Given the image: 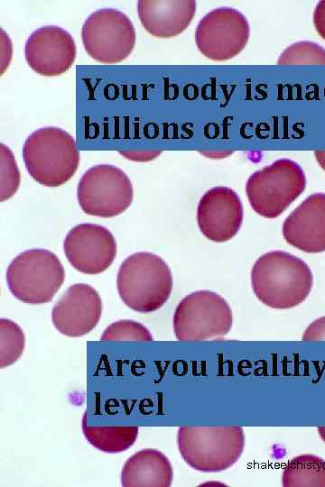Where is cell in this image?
Instances as JSON below:
<instances>
[{
	"label": "cell",
	"mask_w": 325,
	"mask_h": 487,
	"mask_svg": "<svg viewBox=\"0 0 325 487\" xmlns=\"http://www.w3.org/2000/svg\"><path fill=\"white\" fill-rule=\"evenodd\" d=\"M133 197V185L128 176L118 167L109 164L89 168L77 188L81 209L100 217L123 213L131 205Z\"/></svg>",
	"instance_id": "9"
},
{
	"label": "cell",
	"mask_w": 325,
	"mask_h": 487,
	"mask_svg": "<svg viewBox=\"0 0 325 487\" xmlns=\"http://www.w3.org/2000/svg\"><path fill=\"white\" fill-rule=\"evenodd\" d=\"M250 28L246 16L237 9L220 7L208 13L198 23L196 45L209 60L224 61L246 47Z\"/></svg>",
	"instance_id": "10"
},
{
	"label": "cell",
	"mask_w": 325,
	"mask_h": 487,
	"mask_svg": "<svg viewBox=\"0 0 325 487\" xmlns=\"http://www.w3.org/2000/svg\"><path fill=\"white\" fill-rule=\"evenodd\" d=\"M233 314L228 303L210 290H198L184 297L173 316L175 336L180 341H203L226 335Z\"/></svg>",
	"instance_id": "7"
},
{
	"label": "cell",
	"mask_w": 325,
	"mask_h": 487,
	"mask_svg": "<svg viewBox=\"0 0 325 487\" xmlns=\"http://www.w3.org/2000/svg\"><path fill=\"white\" fill-rule=\"evenodd\" d=\"M196 13L193 0H140L137 14L144 28L153 36L171 38L181 33Z\"/></svg>",
	"instance_id": "16"
},
{
	"label": "cell",
	"mask_w": 325,
	"mask_h": 487,
	"mask_svg": "<svg viewBox=\"0 0 325 487\" xmlns=\"http://www.w3.org/2000/svg\"><path fill=\"white\" fill-rule=\"evenodd\" d=\"M177 445L191 468L217 473L228 469L240 458L245 435L240 427H181Z\"/></svg>",
	"instance_id": "4"
},
{
	"label": "cell",
	"mask_w": 325,
	"mask_h": 487,
	"mask_svg": "<svg viewBox=\"0 0 325 487\" xmlns=\"http://www.w3.org/2000/svg\"><path fill=\"white\" fill-rule=\"evenodd\" d=\"M305 174L302 167L289 159L277 160L253 173L246 191L252 208L260 216H280L304 190Z\"/></svg>",
	"instance_id": "6"
},
{
	"label": "cell",
	"mask_w": 325,
	"mask_h": 487,
	"mask_svg": "<svg viewBox=\"0 0 325 487\" xmlns=\"http://www.w3.org/2000/svg\"><path fill=\"white\" fill-rule=\"evenodd\" d=\"M172 482V468L164 454L145 448L130 456L121 473L125 487H169Z\"/></svg>",
	"instance_id": "17"
},
{
	"label": "cell",
	"mask_w": 325,
	"mask_h": 487,
	"mask_svg": "<svg viewBox=\"0 0 325 487\" xmlns=\"http://www.w3.org/2000/svg\"><path fill=\"white\" fill-rule=\"evenodd\" d=\"M318 433L320 438L322 439V441L325 443V427H319Z\"/></svg>",
	"instance_id": "28"
},
{
	"label": "cell",
	"mask_w": 325,
	"mask_h": 487,
	"mask_svg": "<svg viewBox=\"0 0 325 487\" xmlns=\"http://www.w3.org/2000/svg\"><path fill=\"white\" fill-rule=\"evenodd\" d=\"M103 304L98 291L88 284L70 286L55 303L51 320L64 335L79 337L88 334L98 325Z\"/></svg>",
	"instance_id": "13"
},
{
	"label": "cell",
	"mask_w": 325,
	"mask_h": 487,
	"mask_svg": "<svg viewBox=\"0 0 325 487\" xmlns=\"http://www.w3.org/2000/svg\"><path fill=\"white\" fill-rule=\"evenodd\" d=\"M312 284V272L307 263L283 251L263 254L251 271L255 295L273 308L287 309L298 306L309 296Z\"/></svg>",
	"instance_id": "1"
},
{
	"label": "cell",
	"mask_w": 325,
	"mask_h": 487,
	"mask_svg": "<svg viewBox=\"0 0 325 487\" xmlns=\"http://www.w3.org/2000/svg\"><path fill=\"white\" fill-rule=\"evenodd\" d=\"M284 487H325V460L301 455L290 460L282 473Z\"/></svg>",
	"instance_id": "18"
},
{
	"label": "cell",
	"mask_w": 325,
	"mask_h": 487,
	"mask_svg": "<svg viewBox=\"0 0 325 487\" xmlns=\"http://www.w3.org/2000/svg\"><path fill=\"white\" fill-rule=\"evenodd\" d=\"M25 346L23 329L14 321L0 319V367L10 366L22 355Z\"/></svg>",
	"instance_id": "20"
},
{
	"label": "cell",
	"mask_w": 325,
	"mask_h": 487,
	"mask_svg": "<svg viewBox=\"0 0 325 487\" xmlns=\"http://www.w3.org/2000/svg\"><path fill=\"white\" fill-rule=\"evenodd\" d=\"M197 220L201 233L209 240L222 243L234 237L243 221V206L238 195L228 187H215L200 198Z\"/></svg>",
	"instance_id": "14"
},
{
	"label": "cell",
	"mask_w": 325,
	"mask_h": 487,
	"mask_svg": "<svg viewBox=\"0 0 325 487\" xmlns=\"http://www.w3.org/2000/svg\"><path fill=\"white\" fill-rule=\"evenodd\" d=\"M314 155L320 166L325 170V151H316Z\"/></svg>",
	"instance_id": "27"
},
{
	"label": "cell",
	"mask_w": 325,
	"mask_h": 487,
	"mask_svg": "<svg viewBox=\"0 0 325 487\" xmlns=\"http://www.w3.org/2000/svg\"><path fill=\"white\" fill-rule=\"evenodd\" d=\"M277 64H323L325 49L318 43L302 41L287 47L279 56Z\"/></svg>",
	"instance_id": "21"
},
{
	"label": "cell",
	"mask_w": 325,
	"mask_h": 487,
	"mask_svg": "<svg viewBox=\"0 0 325 487\" xmlns=\"http://www.w3.org/2000/svg\"><path fill=\"white\" fill-rule=\"evenodd\" d=\"M283 235L305 253L325 251V194L307 197L284 220Z\"/></svg>",
	"instance_id": "15"
},
{
	"label": "cell",
	"mask_w": 325,
	"mask_h": 487,
	"mask_svg": "<svg viewBox=\"0 0 325 487\" xmlns=\"http://www.w3.org/2000/svg\"><path fill=\"white\" fill-rule=\"evenodd\" d=\"M82 432L91 446L110 454L127 450L138 436L137 427H88L86 417L82 420Z\"/></svg>",
	"instance_id": "19"
},
{
	"label": "cell",
	"mask_w": 325,
	"mask_h": 487,
	"mask_svg": "<svg viewBox=\"0 0 325 487\" xmlns=\"http://www.w3.org/2000/svg\"><path fill=\"white\" fill-rule=\"evenodd\" d=\"M313 24L319 35L325 40V0L320 1L314 9Z\"/></svg>",
	"instance_id": "25"
},
{
	"label": "cell",
	"mask_w": 325,
	"mask_h": 487,
	"mask_svg": "<svg viewBox=\"0 0 325 487\" xmlns=\"http://www.w3.org/2000/svg\"><path fill=\"white\" fill-rule=\"evenodd\" d=\"M70 263L86 274L106 271L116 255V242L112 233L97 224H79L67 234L63 244Z\"/></svg>",
	"instance_id": "11"
},
{
	"label": "cell",
	"mask_w": 325,
	"mask_h": 487,
	"mask_svg": "<svg viewBox=\"0 0 325 487\" xmlns=\"http://www.w3.org/2000/svg\"><path fill=\"white\" fill-rule=\"evenodd\" d=\"M120 153L131 160L149 161L160 154V152H121Z\"/></svg>",
	"instance_id": "26"
},
{
	"label": "cell",
	"mask_w": 325,
	"mask_h": 487,
	"mask_svg": "<svg viewBox=\"0 0 325 487\" xmlns=\"http://www.w3.org/2000/svg\"><path fill=\"white\" fill-rule=\"evenodd\" d=\"M303 341H325V316L311 323L302 335Z\"/></svg>",
	"instance_id": "24"
},
{
	"label": "cell",
	"mask_w": 325,
	"mask_h": 487,
	"mask_svg": "<svg viewBox=\"0 0 325 487\" xmlns=\"http://www.w3.org/2000/svg\"><path fill=\"white\" fill-rule=\"evenodd\" d=\"M116 285L121 299L128 308L149 313L168 300L172 289V276L162 258L152 253L139 252L121 263Z\"/></svg>",
	"instance_id": "2"
},
{
	"label": "cell",
	"mask_w": 325,
	"mask_h": 487,
	"mask_svg": "<svg viewBox=\"0 0 325 487\" xmlns=\"http://www.w3.org/2000/svg\"><path fill=\"white\" fill-rule=\"evenodd\" d=\"M65 280L60 259L46 249L19 253L7 267L6 282L17 299L29 304L50 302Z\"/></svg>",
	"instance_id": "5"
},
{
	"label": "cell",
	"mask_w": 325,
	"mask_h": 487,
	"mask_svg": "<svg viewBox=\"0 0 325 487\" xmlns=\"http://www.w3.org/2000/svg\"><path fill=\"white\" fill-rule=\"evenodd\" d=\"M23 158L31 177L47 187L67 182L79 164L75 140L58 127H43L32 133L23 143Z\"/></svg>",
	"instance_id": "3"
},
{
	"label": "cell",
	"mask_w": 325,
	"mask_h": 487,
	"mask_svg": "<svg viewBox=\"0 0 325 487\" xmlns=\"http://www.w3.org/2000/svg\"><path fill=\"white\" fill-rule=\"evenodd\" d=\"M0 147V200L5 201L18 189L20 172L12 151L4 143Z\"/></svg>",
	"instance_id": "23"
},
{
	"label": "cell",
	"mask_w": 325,
	"mask_h": 487,
	"mask_svg": "<svg viewBox=\"0 0 325 487\" xmlns=\"http://www.w3.org/2000/svg\"><path fill=\"white\" fill-rule=\"evenodd\" d=\"M102 341H153L149 330L141 323L123 319L108 326L100 336Z\"/></svg>",
	"instance_id": "22"
},
{
	"label": "cell",
	"mask_w": 325,
	"mask_h": 487,
	"mask_svg": "<svg viewBox=\"0 0 325 487\" xmlns=\"http://www.w3.org/2000/svg\"><path fill=\"white\" fill-rule=\"evenodd\" d=\"M81 39L85 51L96 61L114 64L126 59L135 45V30L121 11L103 8L84 22Z\"/></svg>",
	"instance_id": "8"
},
{
	"label": "cell",
	"mask_w": 325,
	"mask_h": 487,
	"mask_svg": "<svg viewBox=\"0 0 325 487\" xmlns=\"http://www.w3.org/2000/svg\"><path fill=\"white\" fill-rule=\"evenodd\" d=\"M76 44L72 36L59 26H42L32 32L24 45L29 67L45 77L65 73L74 63Z\"/></svg>",
	"instance_id": "12"
}]
</instances>
